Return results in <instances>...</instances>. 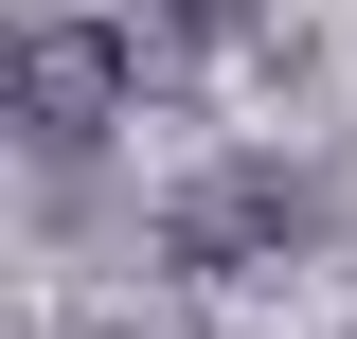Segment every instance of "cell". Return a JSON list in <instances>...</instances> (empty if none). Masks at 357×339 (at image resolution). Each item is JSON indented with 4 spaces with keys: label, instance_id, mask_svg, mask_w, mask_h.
<instances>
[{
    "label": "cell",
    "instance_id": "6da1fadb",
    "mask_svg": "<svg viewBox=\"0 0 357 339\" xmlns=\"http://www.w3.org/2000/svg\"><path fill=\"white\" fill-rule=\"evenodd\" d=\"M161 72V54L143 36H107V18H36V36H18V126L54 143V161H89V143L126 126V89Z\"/></svg>",
    "mask_w": 357,
    "mask_h": 339
},
{
    "label": "cell",
    "instance_id": "3957f363",
    "mask_svg": "<svg viewBox=\"0 0 357 339\" xmlns=\"http://www.w3.org/2000/svg\"><path fill=\"white\" fill-rule=\"evenodd\" d=\"M268 36H286L268 0H161V36H143V54H161V72H250Z\"/></svg>",
    "mask_w": 357,
    "mask_h": 339
},
{
    "label": "cell",
    "instance_id": "7a4b0ae2",
    "mask_svg": "<svg viewBox=\"0 0 357 339\" xmlns=\"http://www.w3.org/2000/svg\"><path fill=\"white\" fill-rule=\"evenodd\" d=\"M304 232H321V179H286V161H232V179H197V197L161 214V268L232 286V268H286Z\"/></svg>",
    "mask_w": 357,
    "mask_h": 339
}]
</instances>
